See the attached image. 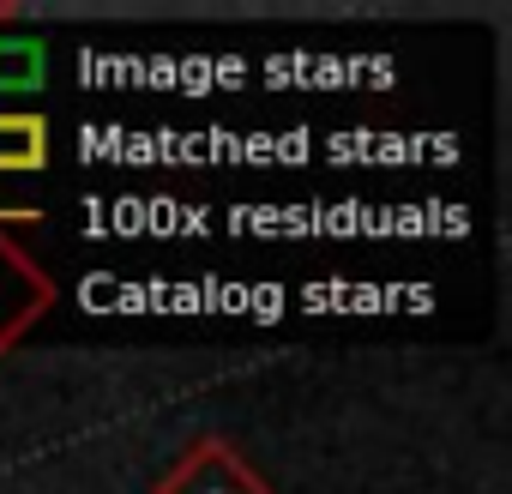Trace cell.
<instances>
[{"instance_id": "6da1fadb", "label": "cell", "mask_w": 512, "mask_h": 494, "mask_svg": "<svg viewBox=\"0 0 512 494\" xmlns=\"http://www.w3.org/2000/svg\"><path fill=\"white\" fill-rule=\"evenodd\" d=\"M43 163V121L0 115V169H37Z\"/></svg>"}]
</instances>
